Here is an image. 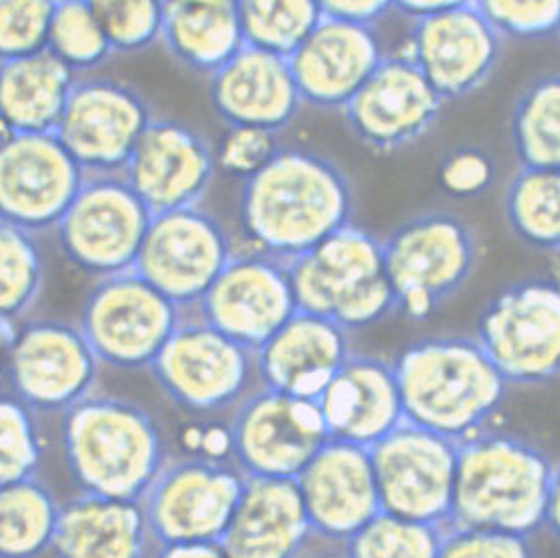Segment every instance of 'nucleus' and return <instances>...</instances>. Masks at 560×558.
Returning a JSON list of instances; mask_svg holds the SVG:
<instances>
[{"mask_svg": "<svg viewBox=\"0 0 560 558\" xmlns=\"http://www.w3.org/2000/svg\"><path fill=\"white\" fill-rule=\"evenodd\" d=\"M353 213L355 190L338 162L306 147H280L262 168L241 179L237 243L292 263L353 223Z\"/></svg>", "mask_w": 560, "mask_h": 558, "instance_id": "1", "label": "nucleus"}, {"mask_svg": "<svg viewBox=\"0 0 560 558\" xmlns=\"http://www.w3.org/2000/svg\"><path fill=\"white\" fill-rule=\"evenodd\" d=\"M60 444L80 493L127 501H140L172 456L151 410L100 391L60 415Z\"/></svg>", "mask_w": 560, "mask_h": 558, "instance_id": "2", "label": "nucleus"}, {"mask_svg": "<svg viewBox=\"0 0 560 558\" xmlns=\"http://www.w3.org/2000/svg\"><path fill=\"white\" fill-rule=\"evenodd\" d=\"M390 363L405 420L456 444L490 429L510 391L474 336L422 338Z\"/></svg>", "mask_w": 560, "mask_h": 558, "instance_id": "3", "label": "nucleus"}, {"mask_svg": "<svg viewBox=\"0 0 560 558\" xmlns=\"http://www.w3.org/2000/svg\"><path fill=\"white\" fill-rule=\"evenodd\" d=\"M552 468L542 450L510 432L488 429L464 440L446 527L530 537L545 523Z\"/></svg>", "mask_w": 560, "mask_h": 558, "instance_id": "4", "label": "nucleus"}, {"mask_svg": "<svg viewBox=\"0 0 560 558\" xmlns=\"http://www.w3.org/2000/svg\"><path fill=\"white\" fill-rule=\"evenodd\" d=\"M289 269L299 310L331 319L350 334L397 314L383 240L355 223L331 233L289 263Z\"/></svg>", "mask_w": 560, "mask_h": 558, "instance_id": "5", "label": "nucleus"}, {"mask_svg": "<svg viewBox=\"0 0 560 558\" xmlns=\"http://www.w3.org/2000/svg\"><path fill=\"white\" fill-rule=\"evenodd\" d=\"M149 373L174 407L198 419L231 417L262 387L257 351L213 328L196 310H184Z\"/></svg>", "mask_w": 560, "mask_h": 558, "instance_id": "6", "label": "nucleus"}, {"mask_svg": "<svg viewBox=\"0 0 560 558\" xmlns=\"http://www.w3.org/2000/svg\"><path fill=\"white\" fill-rule=\"evenodd\" d=\"M385 270L397 314L422 322L460 292L478 265V240L448 211H427L383 240Z\"/></svg>", "mask_w": 560, "mask_h": 558, "instance_id": "7", "label": "nucleus"}, {"mask_svg": "<svg viewBox=\"0 0 560 558\" xmlns=\"http://www.w3.org/2000/svg\"><path fill=\"white\" fill-rule=\"evenodd\" d=\"M245 479L231 458L172 454L140 499L154 547L218 543Z\"/></svg>", "mask_w": 560, "mask_h": 558, "instance_id": "8", "label": "nucleus"}, {"mask_svg": "<svg viewBox=\"0 0 560 558\" xmlns=\"http://www.w3.org/2000/svg\"><path fill=\"white\" fill-rule=\"evenodd\" d=\"M474 338L510 387L559 380V280L525 279L505 287L481 310Z\"/></svg>", "mask_w": 560, "mask_h": 558, "instance_id": "9", "label": "nucleus"}, {"mask_svg": "<svg viewBox=\"0 0 560 558\" xmlns=\"http://www.w3.org/2000/svg\"><path fill=\"white\" fill-rule=\"evenodd\" d=\"M101 361L78 324L38 318L22 322L2 351L9 393L36 415H63L97 391Z\"/></svg>", "mask_w": 560, "mask_h": 558, "instance_id": "10", "label": "nucleus"}, {"mask_svg": "<svg viewBox=\"0 0 560 558\" xmlns=\"http://www.w3.org/2000/svg\"><path fill=\"white\" fill-rule=\"evenodd\" d=\"M182 314L180 306L130 269L93 282L78 326L101 365L149 371Z\"/></svg>", "mask_w": 560, "mask_h": 558, "instance_id": "11", "label": "nucleus"}, {"mask_svg": "<svg viewBox=\"0 0 560 558\" xmlns=\"http://www.w3.org/2000/svg\"><path fill=\"white\" fill-rule=\"evenodd\" d=\"M151 220L122 174H88L54 231L68 263L97 280L135 269Z\"/></svg>", "mask_w": 560, "mask_h": 558, "instance_id": "12", "label": "nucleus"}, {"mask_svg": "<svg viewBox=\"0 0 560 558\" xmlns=\"http://www.w3.org/2000/svg\"><path fill=\"white\" fill-rule=\"evenodd\" d=\"M240 251L237 235L203 206L152 216L135 270L182 310H194Z\"/></svg>", "mask_w": 560, "mask_h": 558, "instance_id": "13", "label": "nucleus"}, {"mask_svg": "<svg viewBox=\"0 0 560 558\" xmlns=\"http://www.w3.org/2000/svg\"><path fill=\"white\" fill-rule=\"evenodd\" d=\"M230 456L250 478L296 479L330 440L316 400L260 387L231 412Z\"/></svg>", "mask_w": 560, "mask_h": 558, "instance_id": "14", "label": "nucleus"}, {"mask_svg": "<svg viewBox=\"0 0 560 558\" xmlns=\"http://www.w3.org/2000/svg\"><path fill=\"white\" fill-rule=\"evenodd\" d=\"M154 117L135 85L88 73L73 81L54 135L85 174H122Z\"/></svg>", "mask_w": 560, "mask_h": 558, "instance_id": "15", "label": "nucleus"}, {"mask_svg": "<svg viewBox=\"0 0 560 558\" xmlns=\"http://www.w3.org/2000/svg\"><path fill=\"white\" fill-rule=\"evenodd\" d=\"M458 444L400 422L370 449L375 488L383 513L448 525Z\"/></svg>", "mask_w": 560, "mask_h": 558, "instance_id": "16", "label": "nucleus"}, {"mask_svg": "<svg viewBox=\"0 0 560 558\" xmlns=\"http://www.w3.org/2000/svg\"><path fill=\"white\" fill-rule=\"evenodd\" d=\"M442 100L419 68L402 54H387L341 115L365 149L390 154L424 139L441 119Z\"/></svg>", "mask_w": 560, "mask_h": 558, "instance_id": "17", "label": "nucleus"}, {"mask_svg": "<svg viewBox=\"0 0 560 558\" xmlns=\"http://www.w3.org/2000/svg\"><path fill=\"white\" fill-rule=\"evenodd\" d=\"M85 176L54 132H12L0 142V221L34 235L56 230Z\"/></svg>", "mask_w": 560, "mask_h": 558, "instance_id": "18", "label": "nucleus"}, {"mask_svg": "<svg viewBox=\"0 0 560 558\" xmlns=\"http://www.w3.org/2000/svg\"><path fill=\"white\" fill-rule=\"evenodd\" d=\"M218 170L215 147L200 129L156 115L132 150L122 176L156 216L201 206Z\"/></svg>", "mask_w": 560, "mask_h": 558, "instance_id": "19", "label": "nucleus"}, {"mask_svg": "<svg viewBox=\"0 0 560 558\" xmlns=\"http://www.w3.org/2000/svg\"><path fill=\"white\" fill-rule=\"evenodd\" d=\"M503 38L474 4L410 21L405 54L442 100H466L500 66Z\"/></svg>", "mask_w": 560, "mask_h": 558, "instance_id": "20", "label": "nucleus"}, {"mask_svg": "<svg viewBox=\"0 0 560 558\" xmlns=\"http://www.w3.org/2000/svg\"><path fill=\"white\" fill-rule=\"evenodd\" d=\"M194 310L257 351L299 312L289 263L240 249Z\"/></svg>", "mask_w": 560, "mask_h": 558, "instance_id": "21", "label": "nucleus"}, {"mask_svg": "<svg viewBox=\"0 0 560 558\" xmlns=\"http://www.w3.org/2000/svg\"><path fill=\"white\" fill-rule=\"evenodd\" d=\"M385 56L375 24L322 16L287 60L304 105L341 113Z\"/></svg>", "mask_w": 560, "mask_h": 558, "instance_id": "22", "label": "nucleus"}, {"mask_svg": "<svg viewBox=\"0 0 560 558\" xmlns=\"http://www.w3.org/2000/svg\"><path fill=\"white\" fill-rule=\"evenodd\" d=\"M316 538L341 547L380 513L370 449L328 440L296 478Z\"/></svg>", "mask_w": 560, "mask_h": 558, "instance_id": "23", "label": "nucleus"}, {"mask_svg": "<svg viewBox=\"0 0 560 558\" xmlns=\"http://www.w3.org/2000/svg\"><path fill=\"white\" fill-rule=\"evenodd\" d=\"M208 101L225 129L275 135L289 129L304 105L289 60L247 44L208 78Z\"/></svg>", "mask_w": 560, "mask_h": 558, "instance_id": "24", "label": "nucleus"}, {"mask_svg": "<svg viewBox=\"0 0 560 558\" xmlns=\"http://www.w3.org/2000/svg\"><path fill=\"white\" fill-rule=\"evenodd\" d=\"M312 538L296 479L247 476L218 545L228 558H304Z\"/></svg>", "mask_w": 560, "mask_h": 558, "instance_id": "25", "label": "nucleus"}, {"mask_svg": "<svg viewBox=\"0 0 560 558\" xmlns=\"http://www.w3.org/2000/svg\"><path fill=\"white\" fill-rule=\"evenodd\" d=\"M331 440L371 449L397 429L402 417L390 361L351 353L316 399Z\"/></svg>", "mask_w": 560, "mask_h": 558, "instance_id": "26", "label": "nucleus"}, {"mask_svg": "<svg viewBox=\"0 0 560 558\" xmlns=\"http://www.w3.org/2000/svg\"><path fill=\"white\" fill-rule=\"evenodd\" d=\"M351 353L348 329L299 310L257 349L260 383L292 397L316 400Z\"/></svg>", "mask_w": 560, "mask_h": 558, "instance_id": "27", "label": "nucleus"}, {"mask_svg": "<svg viewBox=\"0 0 560 558\" xmlns=\"http://www.w3.org/2000/svg\"><path fill=\"white\" fill-rule=\"evenodd\" d=\"M154 550L140 501L78 493L61 503L56 558H151Z\"/></svg>", "mask_w": 560, "mask_h": 558, "instance_id": "28", "label": "nucleus"}, {"mask_svg": "<svg viewBox=\"0 0 560 558\" xmlns=\"http://www.w3.org/2000/svg\"><path fill=\"white\" fill-rule=\"evenodd\" d=\"M159 44L180 68L208 80L245 46L235 0H164Z\"/></svg>", "mask_w": 560, "mask_h": 558, "instance_id": "29", "label": "nucleus"}, {"mask_svg": "<svg viewBox=\"0 0 560 558\" xmlns=\"http://www.w3.org/2000/svg\"><path fill=\"white\" fill-rule=\"evenodd\" d=\"M75 78L48 50L0 61V123L19 135L56 132Z\"/></svg>", "mask_w": 560, "mask_h": 558, "instance_id": "30", "label": "nucleus"}, {"mask_svg": "<svg viewBox=\"0 0 560 558\" xmlns=\"http://www.w3.org/2000/svg\"><path fill=\"white\" fill-rule=\"evenodd\" d=\"M61 501L40 478L0 488V558H40L51 550Z\"/></svg>", "mask_w": 560, "mask_h": 558, "instance_id": "31", "label": "nucleus"}, {"mask_svg": "<svg viewBox=\"0 0 560 558\" xmlns=\"http://www.w3.org/2000/svg\"><path fill=\"white\" fill-rule=\"evenodd\" d=\"M511 233L530 249L560 251V170L520 166L503 191Z\"/></svg>", "mask_w": 560, "mask_h": 558, "instance_id": "32", "label": "nucleus"}, {"mask_svg": "<svg viewBox=\"0 0 560 558\" xmlns=\"http://www.w3.org/2000/svg\"><path fill=\"white\" fill-rule=\"evenodd\" d=\"M510 137L520 166L560 170V73L539 75L521 90Z\"/></svg>", "mask_w": 560, "mask_h": 558, "instance_id": "33", "label": "nucleus"}, {"mask_svg": "<svg viewBox=\"0 0 560 558\" xmlns=\"http://www.w3.org/2000/svg\"><path fill=\"white\" fill-rule=\"evenodd\" d=\"M46 259L36 235L0 221V319L19 326L38 304Z\"/></svg>", "mask_w": 560, "mask_h": 558, "instance_id": "34", "label": "nucleus"}, {"mask_svg": "<svg viewBox=\"0 0 560 558\" xmlns=\"http://www.w3.org/2000/svg\"><path fill=\"white\" fill-rule=\"evenodd\" d=\"M247 46L289 58L322 21L316 0H235Z\"/></svg>", "mask_w": 560, "mask_h": 558, "instance_id": "35", "label": "nucleus"}, {"mask_svg": "<svg viewBox=\"0 0 560 558\" xmlns=\"http://www.w3.org/2000/svg\"><path fill=\"white\" fill-rule=\"evenodd\" d=\"M46 50L75 75L95 73L117 56L85 0L54 2Z\"/></svg>", "mask_w": 560, "mask_h": 558, "instance_id": "36", "label": "nucleus"}, {"mask_svg": "<svg viewBox=\"0 0 560 558\" xmlns=\"http://www.w3.org/2000/svg\"><path fill=\"white\" fill-rule=\"evenodd\" d=\"M442 535V525L409 521L380 511L341 545V550L348 558H436Z\"/></svg>", "mask_w": 560, "mask_h": 558, "instance_id": "37", "label": "nucleus"}, {"mask_svg": "<svg viewBox=\"0 0 560 558\" xmlns=\"http://www.w3.org/2000/svg\"><path fill=\"white\" fill-rule=\"evenodd\" d=\"M38 417L12 393L0 391V488L38 476L44 456Z\"/></svg>", "mask_w": 560, "mask_h": 558, "instance_id": "38", "label": "nucleus"}, {"mask_svg": "<svg viewBox=\"0 0 560 558\" xmlns=\"http://www.w3.org/2000/svg\"><path fill=\"white\" fill-rule=\"evenodd\" d=\"M117 56L151 50L161 42L164 0H85Z\"/></svg>", "mask_w": 560, "mask_h": 558, "instance_id": "39", "label": "nucleus"}, {"mask_svg": "<svg viewBox=\"0 0 560 558\" xmlns=\"http://www.w3.org/2000/svg\"><path fill=\"white\" fill-rule=\"evenodd\" d=\"M503 40H542L559 34L560 0H474Z\"/></svg>", "mask_w": 560, "mask_h": 558, "instance_id": "40", "label": "nucleus"}, {"mask_svg": "<svg viewBox=\"0 0 560 558\" xmlns=\"http://www.w3.org/2000/svg\"><path fill=\"white\" fill-rule=\"evenodd\" d=\"M56 0H0V61L46 50Z\"/></svg>", "mask_w": 560, "mask_h": 558, "instance_id": "41", "label": "nucleus"}, {"mask_svg": "<svg viewBox=\"0 0 560 558\" xmlns=\"http://www.w3.org/2000/svg\"><path fill=\"white\" fill-rule=\"evenodd\" d=\"M436 558H535V555L529 537L480 528L444 527Z\"/></svg>", "mask_w": 560, "mask_h": 558, "instance_id": "42", "label": "nucleus"}, {"mask_svg": "<svg viewBox=\"0 0 560 558\" xmlns=\"http://www.w3.org/2000/svg\"><path fill=\"white\" fill-rule=\"evenodd\" d=\"M282 144L279 135L257 129H228L218 144V168L235 178H249Z\"/></svg>", "mask_w": 560, "mask_h": 558, "instance_id": "43", "label": "nucleus"}, {"mask_svg": "<svg viewBox=\"0 0 560 558\" xmlns=\"http://www.w3.org/2000/svg\"><path fill=\"white\" fill-rule=\"evenodd\" d=\"M495 168L490 156L480 149H458L442 160L439 179L454 198H474L490 188Z\"/></svg>", "mask_w": 560, "mask_h": 558, "instance_id": "44", "label": "nucleus"}, {"mask_svg": "<svg viewBox=\"0 0 560 558\" xmlns=\"http://www.w3.org/2000/svg\"><path fill=\"white\" fill-rule=\"evenodd\" d=\"M322 16L375 24L393 12V0H316Z\"/></svg>", "mask_w": 560, "mask_h": 558, "instance_id": "45", "label": "nucleus"}, {"mask_svg": "<svg viewBox=\"0 0 560 558\" xmlns=\"http://www.w3.org/2000/svg\"><path fill=\"white\" fill-rule=\"evenodd\" d=\"M471 2L474 0H393V12H399L400 16H405L409 21H417L422 16L452 11V9L471 4Z\"/></svg>", "mask_w": 560, "mask_h": 558, "instance_id": "46", "label": "nucleus"}, {"mask_svg": "<svg viewBox=\"0 0 560 558\" xmlns=\"http://www.w3.org/2000/svg\"><path fill=\"white\" fill-rule=\"evenodd\" d=\"M151 558H228L218 543L198 545H166L154 547Z\"/></svg>", "mask_w": 560, "mask_h": 558, "instance_id": "47", "label": "nucleus"}, {"mask_svg": "<svg viewBox=\"0 0 560 558\" xmlns=\"http://www.w3.org/2000/svg\"><path fill=\"white\" fill-rule=\"evenodd\" d=\"M542 527L547 528L550 535L560 543V464L552 468V476H550Z\"/></svg>", "mask_w": 560, "mask_h": 558, "instance_id": "48", "label": "nucleus"}, {"mask_svg": "<svg viewBox=\"0 0 560 558\" xmlns=\"http://www.w3.org/2000/svg\"><path fill=\"white\" fill-rule=\"evenodd\" d=\"M14 329H16V326H12L9 322H2V319H0V353L11 344Z\"/></svg>", "mask_w": 560, "mask_h": 558, "instance_id": "49", "label": "nucleus"}, {"mask_svg": "<svg viewBox=\"0 0 560 558\" xmlns=\"http://www.w3.org/2000/svg\"><path fill=\"white\" fill-rule=\"evenodd\" d=\"M304 558H348L346 553L338 545H331L330 550H318V553H308Z\"/></svg>", "mask_w": 560, "mask_h": 558, "instance_id": "50", "label": "nucleus"}, {"mask_svg": "<svg viewBox=\"0 0 560 558\" xmlns=\"http://www.w3.org/2000/svg\"><path fill=\"white\" fill-rule=\"evenodd\" d=\"M557 36H560V26H559V34H557Z\"/></svg>", "mask_w": 560, "mask_h": 558, "instance_id": "51", "label": "nucleus"}, {"mask_svg": "<svg viewBox=\"0 0 560 558\" xmlns=\"http://www.w3.org/2000/svg\"><path fill=\"white\" fill-rule=\"evenodd\" d=\"M559 260H560V251H559Z\"/></svg>", "mask_w": 560, "mask_h": 558, "instance_id": "52", "label": "nucleus"}]
</instances>
